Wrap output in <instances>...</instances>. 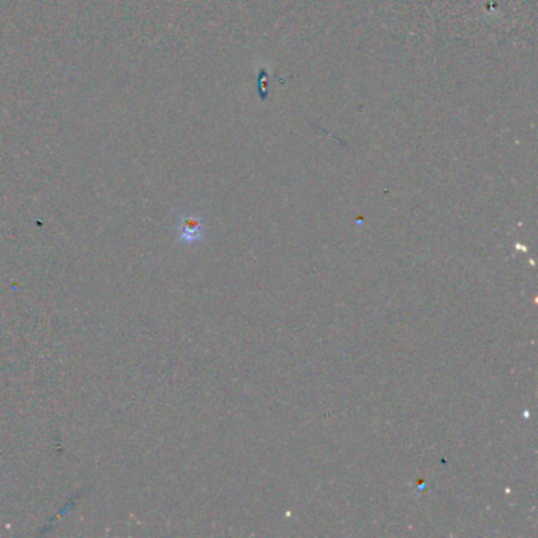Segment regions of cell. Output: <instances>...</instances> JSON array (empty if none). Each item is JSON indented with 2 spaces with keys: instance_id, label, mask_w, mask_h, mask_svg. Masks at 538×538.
Returning <instances> with one entry per match:
<instances>
[{
  "instance_id": "1",
  "label": "cell",
  "mask_w": 538,
  "mask_h": 538,
  "mask_svg": "<svg viewBox=\"0 0 538 538\" xmlns=\"http://www.w3.org/2000/svg\"><path fill=\"white\" fill-rule=\"evenodd\" d=\"M204 237V228L202 223L196 220V218H182V231L181 238L183 242H196L201 240Z\"/></svg>"
}]
</instances>
